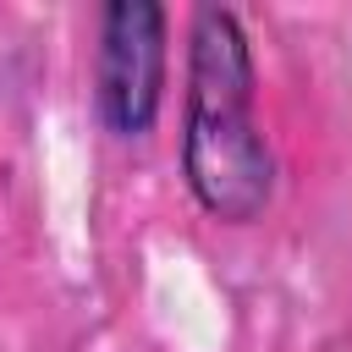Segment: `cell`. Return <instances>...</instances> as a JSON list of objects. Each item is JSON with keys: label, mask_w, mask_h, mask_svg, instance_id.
Segmentation results:
<instances>
[{"label": "cell", "mask_w": 352, "mask_h": 352, "mask_svg": "<svg viewBox=\"0 0 352 352\" xmlns=\"http://www.w3.org/2000/svg\"><path fill=\"white\" fill-rule=\"evenodd\" d=\"M253 50L226 6H198L187 28L182 99V176L204 214L253 226L275 198V154L253 116Z\"/></svg>", "instance_id": "obj_1"}, {"label": "cell", "mask_w": 352, "mask_h": 352, "mask_svg": "<svg viewBox=\"0 0 352 352\" xmlns=\"http://www.w3.org/2000/svg\"><path fill=\"white\" fill-rule=\"evenodd\" d=\"M165 33L170 16L154 0H110L94 44V104L116 138H143L165 104Z\"/></svg>", "instance_id": "obj_2"}]
</instances>
